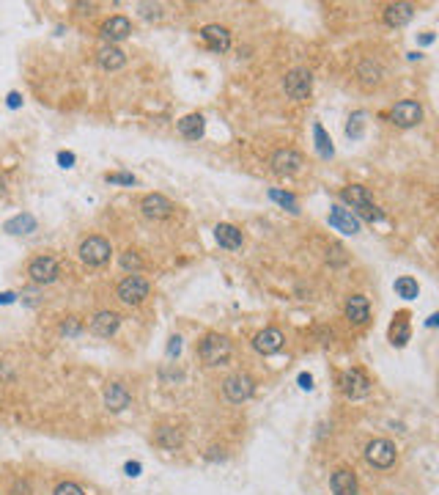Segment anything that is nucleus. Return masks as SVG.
I'll return each mask as SVG.
<instances>
[{
	"label": "nucleus",
	"instance_id": "c03bdc74",
	"mask_svg": "<svg viewBox=\"0 0 439 495\" xmlns=\"http://www.w3.org/2000/svg\"><path fill=\"white\" fill-rule=\"evenodd\" d=\"M3 193H6V182H3V176H0V198H3Z\"/></svg>",
	"mask_w": 439,
	"mask_h": 495
},
{
	"label": "nucleus",
	"instance_id": "f257e3e1",
	"mask_svg": "<svg viewBox=\"0 0 439 495\" xmlns=\"http://www.w3.org/2000/svg\"><path fill=\"white\" fill-rule=\"evenodd\" d=\"M198 355L206 366H219L231 358V341L219 333H209L203 336V341L198 344Z\"/></svg>",
	"mask_w": 439,
	"mask_h": 495
},
{
	"label": "nucleus",
	"instance_id": "dca6fc26",
	"mask_svg": "<svg viewBox=\"0 0 439 495\" xmlns=\"http://www.w3.org/2000/svg\"><path fill=\"white\" fill-rule=\"evenodd\" d=\"M283 333L278 328H266V330H261L255 338H252V347L261 352V355H272V352H278L283 347Z\"/></svg>",
	"mask_w": 439,
	"mask_h": 495
},
{
	"label": "nucleus",
	"instance_id": "58836bf2",
	"mask_svg": "<svg viewBox=\"0 0 439 495\" xmlns=\"http://www.w3.org/2000/svg\"><path fill=\"white\" fill-rule=\"evenodd\" d=\"M179 350H182V338L173 336V338H170V347H168V355H179Z\"/></svg>",
	"mask_w": 439,
	"mask_h": 495
},
{
	"label": "nucleus",
	"instance_id": "79ce46f5",
	"mask_svg": "<svg viewBox=\"0 0 439 495\" xmlns=\"http://www.w3.org/2000/svg\"><path fill=\"white\" fill-rule=\"evenodd\" d=\"M20 105H22V97H20L17 91H11V94H8V107H20Z\"/></svg>",
	"mask_w": 439,
	"mask_h": 495
},
{
	"label": "nucleus",
	"instance_id": "5701e85b",
	"mask_svg": "<svg viewBox=\"0 0 439 495\" xmlns=\"http://www.w3.org/2000/svg\"><path fill=\"white\" fill-rule=\"evenodd\" d=\"M215 239H217L222 248H228V251L242 248V231L236 229V226H231V223H217Z\"/></svg>",
	"mask_w": 439,
	"mask_h": 495
},
{
	"label": "nucleus",
	"instance_id": "4468645a",
	"mask_svg": "<svg viewBox=\"0 0 439 495\" xmlns=\"http://www.w3.org/2000/svg\"><path fill=\"white\" fill-rule=\"evenodd\" d=\"M327 223L332 229L344 231V234H360V218L351 215L344 206H330V215H327Z\"/></svg>",
	"mask_w": 439,
	"mask_h": 495
},
{
	"label": "nucleus",
	"instance_id": "2eb2a0df",
	"mask_svg": "<svg viewBox=\"0 0 439 495\" xmlns=\"http://www.w3.org/2000/svg\"><path fill=\"white\" fill-rule=\"evenodd\" d=\"M201 39H203V44L212 53H225L231 47V33H228V28H222V25H206V28H201Z\"/></svg>",
	"mask_w": 439,
	"mask_h": 495
},
{
	"label": "nucleus",
	"instance_id": "a19ab883",
	"mask_svg": "<svg viewBox=\"0 0 439 495\" xmlns=\"http://www.w3.org/2000/svg\"><path fill=\"white\" fill-rule=\"evenodd\" d=\"M126 476H137L140 473V462H126Z\"/></svg>",
	"mask_w": 439,
	"mask_h": 495
},
{
	"label": "nucleus",
	"instance_id": "b1692460",
	"mask_svg": "<svg viewBox=\"0 0 439 495\" xmlns=\"http://www.w3.org/2000/svg\"><path fill=\"white\" fill-rule=\"evenodd\" d=\"M203 130H206V121L201 113H189L184 119H179V132L187 138V140H198L203 138Z\"/></svg>",
	"mask_w": 439,
	"mask_h": 495
},
{
	"label": "nucleus",
	"instance_id": "cd10ccee",
	"mask_svg": "<svg viewBox=\"0 0 439 495\" xmlns=\"http://www.w3.org/2000/svg\"><path fill=\"white\" fill-rule=\"evenodd\" d=\"M390 341L396 347H404L409 341V322H407V314H398L396 322L390 325Z\"/></svg>",
	"mask_w": 439,
	"mask_h": 495
},
{
	"label": "nucleus",
	"instance_id": "9b49d317",
	"mask_svg": "<svg viewBox=\"0 0 439 495\" xmlns=\"http://www.w3.org/2000/svg\"><path fill=\"white\" fill-rule=\"evenodd\" d=\"M341 388H344L346 396L360 399V396H365L371 391V380H368V374L363 369H349V371H344V377H341Z\"/></svg>",
	"mask_w": 439,
	"mask_h": 495
},
{
	"label": "nucleus",
	"instance_id": "e433bc0d",
	"mask_svg": "<svg viewBox=\"0 0 439 495\" xmlns=\"http://www.w3.org/2000/svg\"><path fill=\"white\" fill-rule=\"evenodd\" d=\"M63 333H69V336H74V333H80V322L77 319H69V322H63L61 325Z\"/></svg>",
	"mask_w": 439,
	"mask_h": 495
},
{
	"label": "nucleus",
	"instance_id": "1a4fd4ad",
	"mask_svg": "<svg viewBox=\"0 0 439 495\" xmlns=\"http://www.w3.org/2000/svg\"><path fill=\"white\" fill-rule=\"evenodd\" d=\"M390 119H393V124H398V127H414V124H420V119H423V107L414 102V99H404V102H398L393 110H390Z\"/></svg>",
	"mask_w": 439,
	"mask_h": 495
},
{
	"label": "nucleus",
	"instance_id": "9d476101",
	"mask_svg": "<svg viewBox=\"0 0 439 495\" xmlns=\"http://www.w3.org/2000/svg\"><path fill=\"white\" fill-rule=\"evenodd\" d=\"M28 275H31L36 284H53V281H58L61 270H58V262L53 256H36L28 264Z\"/></svg>",
	"mask_w": 439,
	"mask_h": 495
},
{
	"label": "nucleus",
	"instance_id": "37998d69",
	"mask_svg": "<svg viewBox=\"0 0 439 495\" xmlns=\"http://www.w3.org/2000/svg\"><path fill=\"white\" fill-rule=\"evenodd\" d=\"M11 300H14L11 292H3V295H0V303H11Z\"/></svg>",
	"mask_w": 439,
	"mask_h": 495
},
{
	"label": "nucleus",
	"instance_id": "aec40b11",
	"mask_svg": "<svg viewBox=\"0 0 439 495\" xmlns=\"http://www.w3.org/2000/svg\"><path fill=\"white\" fill-rule=\"evenodd\" d=\"M132 33V22L121 17V14H116V17H110L104 25H102V36L107 39V41H121Z\"/></svg>",
	"mask_w": 439,
	"mask_h": 495
},
{
	"label": "nucleus",
	"instance_id": "423d86ee",
	"mask_svg": "<svg viewBox=\"0 0 439 495\" xmlns=\"http://www.w3.org/2000/svg\"><path fill=\"white\" fill-rule=\"evenodd\" d=\"M149 292H151V286L140 275H126L124 281L119 284V297L124 300L126 305H140L149 297Z\"/></svg>",
	"mask_w": 439,
	"mask_h": 495
},
{
	"label": "nucleus",
	"instance_id": "4c0bfd02",
	"mask_svg": "<svg viewBox=\"0 0 439 495\" xmlns=\"http://www.w3.org/2000/svg\"><path fill=\"white\" fill-rule=\"evenodd\" d=\"M58 163H61L63 168H72V165H74V154H72V152H61V154H58Z\"/></svg>",
	"mask_w": 439,
	"mask_h": 495
},
{
	"label": "nucleus",
	"instance_id": "393cba45",
	"mask_svg": "<svg viewBox=\"0 0 439 495\" xmlns=\"http://www.w3.org/2000/svg\"><path fill=\"white\" fill-rule=\"evenodd\" d=\"M154 443H157L159 449H179L184 443V435H182V429L176 427H157Z\"/></svg>",
	"mask_w": 439,
	"mask_h": 495
},
{
	"label": "nucleus",
	"instance_id": "bb28decb",
	"mask_svg": "<svg viewBox=\"0 0 439 495\" xmlns=\"http://www.w3.org/2000/svg\"><path fill=\"white\" fill-rule=\"evenodd\" d=\"M3 229L8 231V234H31L36 231V218L33 215H17V218H11V220H6V226Z\"/></svg>",
	"mask_w": 439,
	"mask_h": 495
},
{
	"label": "nucleus",
	"instance_id": "f3484780",
	"mask_svg": "<svg viewBox=\"0 0 439 495\" xmlns=\"http://www.w3.org/2000/svg\"><path fill=\"white\" fill-rule=\"evenodd\" d=\"M346 317L354 322V325H365L371 319V303L368 297L363 295H351L346 300Z\"/></svg>",
	"mask_w": 439,
	"mask_h": 495
},
{
	"label": "nucleus",
	"instance_id": "c9c22d12",
	"mask_svg": "<svg viewBox=\"0 0 439 495\" xmlns=\"http://www.w3.org/2000/svg\"><path fill=\"white\" fill-rule=\"evenodd\" d=\"M140 14L146 20H159L162 17V6H151V3H140Z\"/></svg>",
	"mask_w": 439,
	"mask_h": 495
},
{
	"label": "nucleus",
	"instance_id": "473e14b6",
	"mask_svg": "<svg viewBox=\"0 0 439 495\" xmlns=\"http://www.w3.org/2000/svg\"><path fill=\"white\" fill-rule=\"evenodd\" d=\"M269 196L275 198V201H278V204H283V206H288V209H291V212H294V215H297V212H299V206H297V198L291 196V193H281V190H272V193H269Z\"/></svg>",
	"mask_w": 439,
	"mask_h": 495
},
{
	"label": "nucleus",
	"instance_id": "6ab92c4d",
	"mask_svg": "<svg viewBox=\"0 0 439 495\" xmlns=\"http://www.w3.org/2000/svg\"><path fill=\"white\" fill-rule=\"evenodd\" d=\"M129 402H132V396H129V391H126L121 383H110L104 388V404H107V410L121 413V410L129 407Z\"/></svg>",
	"mask_w": 439,
	"mask_h": 495
},
{
	"label": "nucleus",
	"instance_id": "7ed1b4c3",
	"mask_svg": "<svg viewBox=\"0 0 439 495\" xmlns=\"http://www.w3.org/2000/svg\"><path fill=\"white\" fill-rule=\"evenodd\" d=\"M344 201L351 204V209H357L365 220H381V212H379V206L368 198V190L365 187H360V185H349L344 193Z\"/></svg>",
	"mask_w": 439,
	"mask_h": 495
},
{
	"label": "nucleus",
	"instance_id": "4be33fe9",
	"mask_svg": "<svg viewBox=\"0 0 439 495\" xmlns=\"http://www.w3.org/2000/svg\"><path fill=\"white\" fill-rule=\"evenodd\" d=\"M330 487L335 495H357V476L351 470H335L330 479Z\"/></svg>",
	"mask_w": 439,
	"mask_h": 495
},
{
	"label": "nucleus",
	"instance_id": "ea45409f",
	"mask_svg": "<svg viewBox=\"0 0 439 495\" xmlns=\"http://www.w3.org/2000/svg\"><path fill=\"white\" fill-rule=\"evenodd\" d=\"M299 385H302L305 391H311V388H313V377H311V374H299Z\"/></svg>",
	"mask_w": 439,
	"mask_h": 495
},
{
	"label": "nucleus",
	"instance_id": "6e6552de",
	"mask_svg": "<svg viewBox=\"0 0 439 495\" xmlns=\"http://www.w3.org/2000/svg\"><path fill=\"white\" fill-rule=\"evenodd\" d=\"M269 165H272L275 173L291 176V173H297V171L305 165V157H302L297 149H278V152L269 157Z\"/></svg>",
	"mask_w": 439,
	"mask_h": 495
},
{
	"label": "nucleus",
	"instance_id": "7c9ffc66",
	"mask_svg": "<svg viewBox=\"0 0 439 495\" xmlns=\"http://www.w3.org/2000/svg\"><path fill=\"white\" fill-rule=\"evenodd\" d=\"M363 130H365V113L357 110V113L349 119V124H346V135H349V138H363Z\"/></svg>",
	"mask_w": 439,
	"mask_h": 495
},
{
	"label": "nucleus",
	"instance_id": "f03ea898",
	"mask_svg": "<svg viewBox=\"0 0 439 495\" xmlns=\"http://www.w3.org/2000/svg\"><path fill=\"white\" fill-rule=\"evenodd\" d=\"M283 88H285V94H288L291 99L302 102V99L311 97V91H313V74H311L308 69L297 66V69H291V72L285 74V80H283Z\"/></svg>",
	"mask_w": 439,
	"mask_h": 495
},
{
	"label": "nucleus",
	"instance_id": "2f4dec72",
	"mask_svg": "<svg viewBox=\"0 0 439 495\" xmlns=\"http://www.w3.org/2000/svg\"><path fill=\"white\" fill-rule=\"evenodd\" d=\"M121 267H124V270H132V272H137V270H143V259H140L135 251H126V253H121Z\"/></svg>",
	"mask_w": 439,
	"mask_h": 495
},
{
	"label": "nucleus",
	"instance_id": "a878e982",
	"mask_svg": "<svg viewBox=\"0 0 439 495\" xmlns=\"http://www.w3.org/2000/svg\"><path fill=\"white\" fill-rule=\"evenodd\" d=\"M357 74H360V80H363V86H379L381 83V77H384V69L379 61H363L360 69H357Z\"/></svg>",
	"mask_w": 439,
	"mask_h": 495
},
{
	"label": "nucleus",
	"instance_id": "ddd939ff",
	"mask_svg": "<svg viewBox=\"0 0 439 495\" xmlns=\"http://www.w3.org/2000/svg\"><path fill=\"white\" fill-rule=\"evenodd\" d=\"M119 328H121V317L116 311H99V314H94V319L88 322V330L94 336H99V338H110Z\"/></svg>",
	"mask_w": 439,
	"mask_h": 495
},
{
	"label": "nucleus",
	"instance_id": "c85d7f7f",
	"mask_svg": "<svg viewBox=\"0 0 439 495\" xmlns=\"http://www.w3.org/2000/svg\"><path fill=\"white\" fill-rule=\"evenodd\" d=\"M396 295L401 297V300H414V297L420 295V286H417V281L414 278H409V275H401L398 281H396Z\"/></svg>",
	"mask_w": 439,
	"mask_h": 495
},
{
	"label": "nucleus",
	"instance_id": "f8f14e48",
	"mask_svg": "<svg viewBox=\"0 0 439 495\" xmlns=\"http://www.w3.org/2000/svg\"><path fill=\"white\" fill-rule=\"evenodd\" d=\"M140 209H143V215L146 218H154V220H165V218H170L173 215V201L170 198H165L162 193H149V196L140 201Z\"/></svg>",
	"mask_w": 439,
	"mask_h": 495
},
{
	"label": "nucleus",
	"instance_id": "20e7f679",
	"mask_svg": "<svg viewBox=\"0 0 439 495\" xmlns=\"http://www.w3.org/2000/svg\"><path fill=\"white\" fill-rule=\"evenodd\" d=\"M365 460H368V465L379 468V470H387L396 462V446L390 440H384V437H377V440H371L365 446Z\"/></svg>",
	"mask_w": 439,
	"mask_h": 495
},
{
	"label": "nucleus",
	"instance_id": "c756f323",
	"mask_svg": "<svg viewBox=\"0 0 439 495\" xmlns=\"http://www.w3.org/2000/svg\"><path fill=\"white\" fill-rule=\"evenodd\" d=\"M313 135H316V149H318V154L321 157H332V140L327 138V132H324V127L321 124H313Z\"/></svg>",
	"mask_w": 439,
	"mask_h": 495
},
{
	"label": "nucleus",
	"instance_id": "0eeeda50",
	"mask_svg": "<svg viewBox=\"0 0 439 495\" xmlns=\"http://www.w3.org/2000/svg\"><path fill=\"white\" fill-rule=\"evenodd\" d=\"M110 253H113V248H110V242H107L104 237H88V239L80 245V259L86 264H91V267L104 264L110 259Z\"/></svg>",
	"mask_w": 439,
	"mask_h": 495
},
{
	"label": "nucleus",
	"instance_id": "f704fd0d",
	"mask_svg": "<svg viewBox=\"0 0 439 495\" xmlns=\"http://www.w3.org/2000/svg\"><path fill=\"white\" fill-rule=\"evenodd\" d=\"M104 179H107L110 185H129V187H132V185L137 182V179H135L132 173H107Z\"/></svg>",
	"mask_w": 439,
	"mask_h": 495
},
{
	"label": "nucleus",
	"instance_id": "72a5a7b5",
	"mask_svg": "<svg viewBox=\"0 0 439 495\" xmlns=\"http://www.w3.org/2000/svg\"><path fill=\"white\" fill-rule=\"evenodd\" d=\"M55 495H86V490L80 484H74V482H63V484L55 487Z\"/></svg>",
	"mask_w": 439,
	"mask_h": 495
},
{
	"label": "nucleus",
	"instance_id": "a211bd4d",
	"mask_svg": "<svg viewBox=\"0 0 439 495\" xmlns=\"http://www.w3.org/2000/svg\"><path fill=\"white\" fill-rule=\"evenodd\" d=\"M412 17H414V6H412V3H390V6L384 8V22H387L390 28L407 25Z\"/></svg>",
	"mask_w": 439,
	"mask_h": 495
},
{
	"label": "nucleus",
	"instance_id": "39448f33",
	"mask_svg": "<svg viewBox=\"0 0 439 495\" xmlns=\"http://www.w3.org/2000/svg\"><path fill=\"white\" fill-rule=\"evenodd\" d=\"M222 391L225 396L231 399V402H248L255 391V380H252L250 374H245V371H236V374H231L225 383H222Z\"/></svg>",
	"mask_w": 439,
	"mask_h": 495
},
{
	"label": "nucleus",
	"instance_id": "412c9836",
	"mask_svg": "<svg viewBox=\"0 0 439 495\" xmlns=\"http://www.w3.org/2000/svg\"><path fill=\"white\" fill-rule=\"evenodd\" d=\"M96 61H99V66H102L104 72H116V69H121V66L126 64V55H124V50L107 44V47H102V50L96 53Z\"/></svg>",
	"mask_w": 439,
	"mask_h": 495
}]
</instances>
